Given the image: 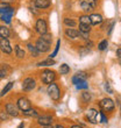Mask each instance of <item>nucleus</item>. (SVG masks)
I'll return each instance as SVG.
<instances>
[{
  "mask_svg": "<svg viewBox=\"0 0 121 128\" xmlns=\"http://www.w3.org/2000/svg\"><path fill=\"white\" fill-rule=\"evenodd\" d=\"M47 92H48V94H49V97H50L52 100H58L60 98V88H58L57 84H55V83L49 84V86H48V88H47Z\"/></svg>",
  "mask_w": 121,
  "mask_h": 128,
  "instance_id": "1",
  "label": "nucleus"
},
{
  "mask_svg": "<svg viewBox=\"0 0 121 128\" xmlns=\"http://www.w3.org/2000/svg\"><path fill=\"white\" fill-rule=\"evenodd\" d=\"M79 5H80L82 10H85V12H90V10H93L98 5V0H80L79 1Z\"/></svg>",
  "mask_w": 121,
  "mask_h": 128,
  "instance_id": "2",
  "label": "nucleus"
},
{
  "mask_svg": "<svg viewBox=\"0 0 121 128\" xmlns=\"http://www.w3.org/2000/svg\"><path fill=\"white\" fill-rule=\"evenodd\" d=\"M41 79H42V82H43L44 84H51L56 79V74H55L54 71H51V70H44L42 72Z\"/></svg>",
  "mask_w": 121,
  "mask_h": 128,
  "instance_id": "3",
  "label": "nucleus"
},
{
  "mask_svg": "<svg viewBox=\"0 0 121 128\" xmlns=\"http://www.w3.org/2000/svg\"><path fill=\"white\" fill-rule=\"evenodd\" d=\"M50 42H48V41L43 40V38H38L36 42V44H35V47H36V49L38 50V52H47V51H49V49H50Z\"/></svg>",
  "mask_w": 121,
  "mask_h": 128,
  "instance_id": "4",
  "label": "nucleus"
},
{
  "mask_svg": "<svg viewBox=\"0 0 121 128\" xmlns=\"http://www.w3.org/2000/svg\"><path fill=\"white\" fill-rule=\"evenodd\" d=\"M99 105H100V107H101L102 111L111 112V111L114 110V102H113V100L110 99V98H105V99H102Z\"/></svg>",
  "mask_w": 121,
  "mask_h": 128,
  "instance_id": "5",
  "label": "nucleus"
},
{
  "mask_svg": "<svg viewBox=\"0 0 121 128\" xmlns=\"http://www.w3.org/2000/svg\"><path fill=\"white\" fill-rule=\"evenodd\" d=\"M35 28H36L37 33L41 34V35L46 34V33H47V30H48V26H47L46 20H43V19H38V20H37V22H36Z\"/></svg>",
  "mask_w": 121,
  "mask_h": 128,
  "instance_id": "6",
  "label": "nucleus"
},
{
  "mask_svg": "<svg viewBox=\"0 0 121 128\" xmlns=\"http://www.w3.org/2000/svg\"><path fill=\"white\" fill-rule=\"evenodd\" d=\"M35 86H36V83L33 78H26L22 83V88L24 91H32L33 88H35Z\"/></svg>",
  "mask_w": 121,
  "mask_h": 128,
  "instance_id": "7",
  "label": "nucleus"
},
{
  "mask_svg": "<svg viewBox=\"0 0 121 128\" xmlns=\"http://www.w3.org/2000/svg\"><path fill=\"white\" fill-rule=\"evenodd\" d=\"M0 49L5 54H10L12 52V47H10L8 38H1L0 40Z\"/></svg>",
  "mask_w": 121,
  "mask_h": 128,
  "instance_id": "8",
  "label": "nucleus"
},
{
  "mask_svg": "<svg viewBox=\"0 0 121 128\" xmlns=\"http://www.w3.org/2000/svg\"><path fill=\"white\" fill-rule=\"evenodd\" d=\"M30 101L28 100L27 98H20L19 100H18V108L21 110V111H27L30 108Z\"/></svg>",
  "mask_w": 121,
  "mask_h": 128,
  "instance_id": "9",
  "label": "nucleus"
},
{
  "mask_svg": "<svg viewBox=\"0 0 121 128\" xmlns=\"http://www.w3.org/2000/svg\"><path fill=\"white\" fill-rule=\"evenodd\" d=\"M86 78H88L86 72H84V71H79V72H77V74L72 77V83H74V85H77L78 83H80V82H85L86 80Z\"/></svg>",
  "mask_w": 121,
  "mask_h": 128,
  "instance_id": "10",
  "label": "nucleus"
},
{
  "mask_svg": "<svg viewBox=\"0 0 121 128\" xmlns=\"http://www.w3.org/2000/svg\"><path fill=\"white\" fill-rule=\"evenodd\" d=\"M6 112L12 116H18L19 115V110H18V106H15L14 104H8L6 105Z\"/></svg>",
  "mask_w": 121,
  "mask_h": 128,
  "instance_id": "11",
  "label": "nucleus"
},
{
  "mask_svg": "<svg viewBox=\"0 0 121 128\" xmlns=\"http://www.w3.org/2000/svg\"><path fill=\"white\" fill-rule=\"evenodd\" d=\"M38 124L41 126H50L52 124V118L49 116V115H43V116H40L38 118Z\"/></svg>",
  "mask_w": 121,
  "mask_h": 128,
  "instance_id": "12",
  "label": "nucleus"
},
{
  "mask_svg": "<svg viewBox=\"0 0 121 128\" xmlns=\"http://www.w3.org/2000/svg\"><path fill=\"white\" fill-rule=\"evenodd\" d=\"M88 18H90L91 24H93V26H97V24L102 22V16H101L100 14H92Z\"/></svg>",
  "mask_w": 121,
  "mask_h": 128,
  "instance_id": "13",
  "label": "nucleus"
},
{
  "mask_svg": "<svg viewBox=\"0 0 121 128\" xmlns=\"http://www.w3.org/2000/svg\"><path fill=\"white\" fill-rule=\"evenodd\" d=\"M35 6L37 8H41V10H43V8H48V7L50 6V0H35Z\"/></svg>",
  "mask_w": 121,
  "mask_h": 128,
  "instance_id": "14",
  "label": "nucleus"
},
{
  "mask_svg": "<svg viewBox=\"0 0 121 128\" xmlns=\"http://www.w3.org/2000/svg\"><path fill=\"white\" fill-rule=\"evenodd\" d=\"M97 115H98V112L94 110V108H91L90 111L88 112V121L92 122V124H96L97 122Z\"/></svg>",
  "mask_w": 121,
  "mask_h": 128,
  "instance_id": "15",
  "label": "nucleus"
},
{
  "mask_svg": "<svg viewBox=\"0 0 121 128\" xmlns=\"http://www.w3.org/2000/svg\"><path fill=\"white\" fill-rule=\"evenodd\" d=\"M65 35L70 38H77L79 36V32L76 30V29H72V28H68L65 30Z\"/></svg>",
  "mask_w": 121,
  "mask_h": 128,
  "instance_id": "16",
  "label": "nucleus"
},
{
  "mask_svg": "<svg viewBox=\"0 0 121 128\" xmlns=\"http://www.w3.org/2000/svg\"><path fill=\"white\" fill-rule=\"evenodd\" d=\"M56 62L52 60V58H48V60H44V61L37 63V66H50V65H55Z\"/></svg>",
  "mask_w": 121,
  "mask_h": 128,
  "instance_id": "17",
  "label": "nucleus"
},
{
  "mask_svg": "<svg viewBox=\"0 0 121 128\" xmlns=\"http://www.w3.org/2000/svg\"><path fill=\"white\" fill-rule=\"evenodd\" d=\"M0 37H2V38L10 37V29L5 26H0Z\"/></svg>",
  "mask_w": 121,
  "mask_h": 128,
  "instance_id": "18",
  "label": "nucleus"
},
{
  "mask_svg": "<svg viewBox=\"0 0 121 128\" xmlns=\"http://www.w3.org/2000/svg\"><path fill=\"white\" fill-rule=\"evenodd\" d=\"M14 12H8V13H5V14H1V20L6 24H10V19H12V15H13Z\"/></svg>",
  "mask_w": 121,
  "mask_h": 128,
  "instance_id": "19",
  "label": "nucleus"
},
{
  "mask_svg": "<svg viewBox=\"0 0 121 128\" xmlns=\"http://www.w3.org/2000/svg\"><path fill=\"white\" fill-rule=\"evenodd\" d=\"M27 47H28V50L30 51V54L33 55V57H37V56H38V54H40V52H38V50L36 49V47H35V46H33V44H28Z\"/></svg>",
  "mask_w": 121,
  "mask_h": 128,
  "instance_id": "20",
  "label": "nucleus"
},
{
  "mask_svg": "<svg viewBox=\"0 0 121 128\" xmlns=\"http://www.w3.org/2000/svg\"><path fill=\"white\" fill-rule=\"evenodd\" d=\"M22 112H24V114L26 115V116H37V115H38L36 110H33V108H29L27 111H22Z\"/></svg>",
  "mask_w": 121,
  "mask_h": 128,
  "instance_id": "21",
  "label": "nucleus"
},
{
  "mask_svg": "<svg viewBox=\"0 0 121 128\" xmlns=\"http://www.w3.org/2000/svg\"><path fill=\"white\" fill-rule=\"evenodd\" d=\"M15 54L19 58H24V50L20 46H15Z\"/></svg>",
  "mask_w": 121,
  "mask_h": 128,
  "instance_id": "22",
  "label": "nucleus"
},
{
  "mask_svg": "<svg viewBox=\"0 0 121 128\" xmlns=\"http://www.w3.org/2000/svg\"><path fill=\"white\" fill-rule=\"evenodd\" d=\"M60 74H68L69 72H70V68H69V65L68 64H62L60 66Z\"/></svg>",
  "mask_w": 121,
  "mask_h": 128,
  "instance_id": "23",
  "label": "nucleus"
},
{
  "mask_svg": "<svg viewBox=\"0 0 121 128\" xmlns=\"http://www.w3.org/2000/svg\"><path fill=\"white\" fill-rule=\"evenodd\" d=\"M79 24H88V26H90V24H91L90 18L86 16V15H83V16H80V19H79Z\"/></svg>",
  "mask_w": 121,
  "mask_h": 128,
  "instance_id": "24",
  "label": "nucleus"
},
{
  "mask_svg": "<svg viewBox=\"0 0 121 128\" xmlns=\"http://www.w3.org/2000/svg\"><path fill=\"white\" fill-rule=\"evenodd\" d=\"M64 24L68 26V27H74L76 26V21H74L72 19H69V18H65L64 19Z\"/></svg>",
  "mask_w": 121,
  "mask_h": 128,
  "instance_id": "25",
  "label": "nucleus"
},
{
  "mask_svg": "<svg viewBox=\"0 0 121 128\" xmlns=\"http://www.w3.org/2000/svg\"><path fill=\"white\" fill-rule=\"evenodd\" d=\"M82 98H83V100H84L85 102H88V101L91 100V98H92V94H91L90 92L85 91V92L82 93Z\"/></svg>",
  "mask_w": 121,
  "mask_h": 128,
  "instance_id": "26",
  "label": "nucleus"
},
{
  "mask_svg": "<svg viewBox=\"0 0 121 128\" xmlns=\"http://www.w3.org/2000/svg\"><path fill=\"white\" fill-rule=\"evenodd\" d=\"M90 30H91L90 26L79 24V32H80V33H90Z\"/></svg>",
  "mask_w": 121,
  "mask_h": 128,
  "instance_id": "27",
  "label": "nucleus"
},
{
  "mask_svg": "<svg viewBox=\"0 0 121 128\" xmlns=\"http://www.w3.org/2000/svg\"><path fill=\"white\" fill-rule=\"evenodd\" d=\"M12 88H13V83H8V84H7L6 86L4 88L2 91H1V93H0V97H2V96H5V94H6L7 92L10 91V90Z\"/></svg>",
  "mask_w": 121,
  "mask_h": 128,
  "instance_id": "28",
  "label": "nucleus"
},
{
  "mask_svg": "<svg viewBox=\"0 0 121 128\" xmlns=\"http://www.w3.org/2000/svg\"><path fill=\"white\" fill-rule=\"evenodd\" d=\"M76 88H77L78 90H86V88H88V84L86 82H80V83H78V84L76 85Z\"/></svg>",
  "mask_w": 121,
  "mask_h": 128,
  "instance_id": "29",
  "label": "nucleus"
},
{
  "mask_svg": "<svg viewBox=\"0 0 121 128\" xmlns=\"http://www.w3.org/2000/svg\"><path fill=\"white\" fill-rule=\"evenodd\" d=\"M107 46H108V42H107V40H104V41H101L100 43H99V46H98V48H99V50H105L106 48H107Z\"/></svg>",
  "mask_w": 121,
  "mask_h": 128,
  "instance_id": "30",
  "label": "nucleus"
},
{
  "mask_svg": "<svg viewBox=\"0 0 121 128\" xmlns=\"http://www.w3.org/2000/svg\"><path fill=\"white\" fill-rule=\"evenodd\" d=\"M41 38H43V40L48 41V42H50L51 43V41H52V36H51V34H43V35H41Z\"/></svg>",
  "mask_w": 121,
  "mask_h": 128,
  "instance_id": "31",
  "label": "nucleus"
},
{
  "mask_svg": "<svg viewBox=\"0 0 121 128\" xmlns=\"http://www.w3.org/2000/svg\"><path fill=\"white\" fill-rule=\"evenodd\" d=\"M60 41L58 40L57 41V44H56V48H55V50H54V52L50 55V58H54L56 55H57V52H58V49H60Z\"/></svg>",
  "mask_w": 121,
  "mask_h": 128,
  "instance_id": "32",
  "label": "nucleus"
},
{
  "mask_svg": "<svg viewBox=\"0 0 121 128\" xmlns=\"http://www.w3.org/2000/svg\"><path fill=\"white\" fill-rule=\"evenodd\" d=\"M98 116L100 118V121H101V122H104V124H105V122H107V118L105 116V114L102 113V112H100V113L98 114Z\"/></svg>",
  "mask_w": 121,
  "mask_h": 128,
  "instance_id": "33",
  "label": "nucleus"
},
{
  "mask_svg": "<svg viewBox=\"0 0 121 128\" xmlns=\"http://www.w3.org/2000/svg\"><path fill=\"white\" fill-rule=\"evenodd\" d=\"M0 119L4 120V121L7 120V119H8V113H7V112H0Z\"/></svg>",
  "mask_w": 121,
  "mask_h": 128,
  "instance_id": "34",
  "label": "nucleus"
},
{
  "mask_svg": "<svg viewBox=\"0 0 121 128\" xmlns=\"http://www.w3.org/2000/svg\"><path fill=\"white\" fill-rule=\"evenodd\" d=\"M105 90H106L108 93H113V88H111L110 83H105Z\"/></svg>",
  "mask_w": 121,
  "mask_h": 128,
  "instance_id": "35",
  "label": "nucleus"
},
{
  "mask_svg": "<svg viewBox=\"0 0 121 128\" xmlns=\"http://www.w3.org/2000/svg\"><path fill=\"white\" fill-rule=\"evenodd\" d=\"M4 77H6V72L2 70H0V78H4Z\"/></svg>",
  "mask_w": 121,
  "mask_h": 128,
  "instance_id": "36",
  "label": "nucleus"
},
{
  "mask_svg": "<svg viewBox=\"0 0 121 128\" xmlns=\"http://www.w3.org/2000/svg\"><path fill=\"white\" fill-rule=\"evenodd\" d=\"M88 48H86L85 50H82V51H80L82 56H84V55H85V54H88Z\"/></svg>",
  "mask_w": 121,
  "mask_h": 128,
  "instance_id": "37",
  "label": "nucleus"
},
{
  "mask_svg": "<svg viewBox=\"0 0 121 128\" xmlns=\"http://www.w3.org/2000/svg\"><path fill=\"white\" fill-rule=\"evenodd\" d=\"M92 46H93V43H92V42H88V44H86V47H88V48H91Z\"/></svg>",
  "mask_w": 121,
  "mask_h": 128,
  "instance_id": "38",
  "label": "nucleus"
},
{
  "mask_svg": "<svg viewBox=\"0 0 121 128\" xmlns=\"http://www.w3.org/2000/svg\"><path fill=\"white\" fill-rule=\"evenodd\" d=\"M24 122H21V124L19 125V127H18V128H24Z\"/></svg>",
  "mask_w": 121,
  "mask_h": 128,
  "instance_id": "39",
  "label": "nucleus"
},
{
  "mask_svg": "<svg viewBox=\"0 0 121 128\" xmlns=\"http://www.w3.org/2000/svg\"><path fill=\"white\" fill-rule=\"evenodd\" d=\"M116 54H118V56H119V57H121V49H119V50L116 51Z\"/></svg>",
  "mask_w": 121,
  "mask_h": 128,
  "instance_id": "40",
  "label": "nucleus"
},
{
  "mask_svg": "<svg viewBox=\"0 0 121 128\" xmlns=\"http://www.w3.org/2000/svg\"><path fill=\"white\" fill-rule=\"evenodd\" d=\"M71 128H82V127H80V126H78V125H74Z\"/></svg>",
  "mask_w": 121,
  "mask_h": 128,
  "instance_id": "41",
  "label": "nucleus"
},
{
  "mask_svg": "<svg viewBox=\"0 0 121 128\" xmlns=\"http://www.w3.org/2000/svg\"><path fill=\"white\" fill-rule=\"evenodd\" d=\"M55 128H64V127H63V126H62V125H57V126H56V127H55Z\"/></svg>",
  "mask_w": 121,
  "mask_h": 128,
  "instance_id": "42",
  "label": "nucleus"
},
{
  "mask_svg": "<svg viewBox=\"0 0 121 128\" xmlns=\"http://www.w3.org/2000/svg\"><path fill=\"white\" fill-rule=\"evenodd\" d=\"M42 128H52V127H50V126H42Z\"/></svg>",
  "mask_w": 121,
  "mask_h": 128,
  "instance_id": "43",
  "label": "nucleus"
},
{
  "mask_svg": "<svg viewBox=\"0 0 121 128\" xmlns=\"http://www.w3.org/2000/svg\"><path fill=\"white\" fill-rule=\"evenodd\" d=\"M120 107H121V106H120Z\"/></svg>",
  "mask_w": 121,
  "mask_h": 128,
  "instance_id": "44",
  "label": "nucleus"
}]
</instances>
